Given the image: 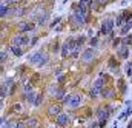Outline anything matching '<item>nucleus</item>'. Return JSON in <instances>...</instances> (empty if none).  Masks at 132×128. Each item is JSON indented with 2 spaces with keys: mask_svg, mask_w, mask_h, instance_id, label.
<instances>
[{
  "mask_svg": "<svg viewBox=\"0 0 132 128\" xmlns=\"http://www.w3.org/2000/svg\"><path fill=\"white\" fill-rule=\"evenodd\" d=\"M115 26V20H111V19H106V20H103V23H101V28H100V31L101 34H111L112 32V28Z\"/></svg>",
  "mask_w": 132,
  "mask_h": 128,
  "instance_id": "1",
  "label": "nucleus"
},
{
  "mask_svg": "<svg viewBox=\"0 0 132 128\" xmlns=\"http://www.w3.org/2000/svg\"><path fill=\"white\" fill-rule=\"evenodd\" d=\"M28 43H31L28 35H14V37H12V45L23 46V45H28Z\"/></svg>",
  "mask_w": 132,
  "mask_h": 128,
  "instance_id": "2",
  "label": "nucleus"
},
{
  "mask_svg": "<svg viewBox=\"0 0 132 128\" xmlns=\"http://www.w3.org/2000/svg\"><path fill=\"white\" fill-rule=\"evenodd\" d=\"M81 100H83V96H81V94H72L68 105H69L71 108H77V106L81 105Z\"/></svg>",
  "mask_w": 132,
  "mask_h": 128,
  "instance_id": "3",
  "label": "nucleus"
},
{
  "mask_svg": "<svg viewBox=\"0 0 132 128\" xmlns=\"http://www.w3.org/2000/svg\"><path fill=\"white\" fill-rule=\"evenodd\" d=\"M95 56V49L91 46V48H88V49H85L83 53H81V60H85V62H89V60H92V57Z\"/></svg>",
  "mask_w": 132,
  "mask_h": 128,
  "instance_id": "4",
  "label": "nucleus"
},
{
  "mask_svg": "<svg viewBox=\"0 0 132 128\" xmlns=\"http://www.w3.org/2000/svg\"><path fill=\"white\" fill-rule=\"evenodd\" d=\"M55 122H57V125H59V127H66V125H68V122H69V117H68V114H65V113H60V114L57 116Z\"/></svg>",
  "mask_w": 132,
  "mask_h": 128,
  "instance_id": "5",
  "label": "nucleus"
},
{
  "mask_svg": "<svg viewBox=\"0 0 132 128\" xmlns=\"http://www.w3.org/2000/svg\"><path fill=\"white\" fill-rule=\"evenodd\" d=\"M42 57H43V53H40V51H37V53H32V54H29V57H28V60H29L31 63H35V65H38V62L42 60Z\"/></svg>",
  "mask_w": 132,
  "mask_h": 128,
  "instance_id": "6",
  "label": "nucleus"
},
{
  "mask_svg": "<svg viewBox=\"0 0 132 128\" xmlns=\"http://www.w3.org/2000/svg\"><path fill=\"white\" fill-rule=\"evenodd\" d=\"M117 54H118V57H121V59H128V57H129V48H128L126 45H123V46L118 48Z\"/></svg>",
  "mask_w": 132,
  "mask_h": 128,
  "instance_id": "7",
  "label": "nucleus"
},
{
  "mask_svg": "<svg viewBox=\"0 0 132 128\" xmlns=\"http://www.w3.org/2000/svg\"><path fill=\"white\" fill-rule=\"evenodd\" d=\"M19 30H20L22 32L31 31V30H34V25H32V23H29V22H22V23L19 25Z\"/></svg>",
  "mask_w": 132,
  "mask_h": 128,
  "instance_id": "8",
  "label": "nucleus"
},
{
  "mask_svg": "<svg viewBox=\"0 0 132 128\" xmlns=\"http://www.w3.org/2000/svg\"><path fill=\"white\" fill-rule=\"evenodd\" d=\"M126 22H128V19H126L125 14H120V16L115 19V25H117V26H123V23H126Z\"/></svg>",
  "mask_w": 132,
  "mask_h": 128,
  "instance_id": "9",
  "label": "nucleus"
},
{
  "mask_svg": "<svg viewBox=\"0 0 132 128\" xmlns=\"http://www.w3.org/2000/svg\"><path fill=\"white\" fill-rule=\"evenodd\" d=\"M11 51H12L14 56H17V57H20V56L23 54V49H22V46H19V45H12V46H11Z\"/></svg>",
  "mask_w": 132,
  "mask_h": 128,
  "instance_id": "10",
  "label": "nucleus"
},
{
  "mask_svg": "<svg viewBox=\"0 0 132 128\" xmlns=\"http://www.w3.org/2000/svg\"><path fill=\"white\" fill-rule=\"evenodd\" d=\"M132 30V20H128V22H126V25H123V26H121V34H123V35H125V34H128V32L131 31Z\"/></svg>",
  "mask_w": 132,
  "mask_h": 128,
  "instance_id": "11",
  "label": "nucleus"
},
{
  "mask_svg": "<svg viewBox=\"0 0 132 128\" xmlns=\"http://www.w3.org/2000/svg\"><path fill=\"white\" fill-rule=\"evenodd\" d=\"M49 114H51V116H54V114L59 116V114H60V106H59V105H51V106H49Z\"/></svg>",
  "mask_w": 132,
  "mask_h": 128,
  "instance_id": "12",
  "label": "nucleus"
},
{
  "mask_svg": "<svg viewBox=\"0 0 132 128\" xmlns=\"http://www.w3.org/2000/svg\"><path fill=\"white\" fill-rule=\"evenodd\" d=\"M69 53H71V46H69V43L66 42V43H63V46H62V56L66 57Z\"/></svg>",
  "mask_w": 132,
  "mask_h": 128,
  "instance_id": "13",
  "label": "nucleus"
},
{
  "mask_svg": "<svg viewBox=\"0 0 132 128\" xmlns=\"http://www.w3.org/2000/svg\"><path fill=\"white\" fill-rule=\"evenodd\" d=\"M48 20H49V14H48V12H45V14H42V16L38 17V23H40V25L46 23Z\"/></svg>",
  "mask_w": 132,
  "mask_h": 128,
  "instance_id": "14",
  "label": "nucleus"
},
{
  "mask_svg": "<svg viewBox=\"0 0 132 128\" xmlns=\"http://www.w3.org/2000/svg\"><path fill=\"white\" fill-rule=\"evenodd\" d=\"M34 97H37V96L34 94L32 91H31V93L28 91V93H26V97H25V99H26V100H28L29 103H34V102H35V99H34Z\"/></svg>",
  "mask_w": 132,
  "mask_h": 128,
  "instance_id": "15",
  "label": "nucleus"
},
{
  "mask_svg": "<svg viewBox=\"0 0 132 128\" xmlns=\"http://www.w3.org/2000/svg\"><path fill=\"white\" fill-rule=\"evenodd\" d=\"M125 71H126V76L132 77V62L126 63V68H125Z\"/></svg>",
  "mask_w": 132,
  "mask_h": 128,
  "instance_id": "16",
  "label": "nucleus"
},
{
  "mask_svg": "<svg viewBox=\"0 0 132 128\" xmlns=\"http://www.w3.org/2000/svg\"><path fill=\"white\" fill-rule=\"evenodd\" d=\"M48 60H49V57H48V54H43V57H42V60L38 62V65L37 66H43V65L48 63Z\"/></svg>",
  "mask_w": 132,
  "mask_h": 128,
  "instance_id": "17",
  "label": "nucleus"
},
{
  "mask_svg": "<svg viewBox=\"0 0 132 128\" xmlns=\"http://www.w3.org/2000/svg\"><path fill=\"white\" fill-rule=\"evenodd\" d=\"M101 94H103L104 97H112L114 96V91H112V90H104V88H103V90H101Z\"/></svg>",
  "mask_w": 132,
  "mask_h": 128,
  "instance_id": "18",
  "label": "nucleus"
},
{
  "mask_svg": "<svg viewBox=\"0 0 132 128\" xmlns=\"http://www.w3.org/2000/svg\"><path fill=\"white\" fill-rule=\"evenodd\" d=\"M8 14H9V8H8V6H5V5H2L0 16H2V17H5V16H8Z\"/></svg>",
  "mask_w": 132,
  "mask_h": 128,
  "instance_id": "19",
  "label": "nucleus"
},
{
  "mask_svg": "<svg viewBox=\"0 0 132 128\" xmlns=\"http://www.w3.org/2000/svg\"><path fill=\"white\" fill-rule=\"evenodd\" d=\"M98 93H101V90H98L97 87H92V90H91L89 94H91V97H97L98 96Z\"/></svg>",
  "mask_w": 132,
  "mask_h": 128,
  "instance_id": "20",
  "label": "nucleus"
},
{
  "mask_svg": "<svg viewBox=\"0 0 132 128\" xmlns=\"http://www.w3.org/2000/svg\"><path fill=\"white\" fill-rule=\"evenodd\" d=\"M131 113H132V103H131V102H126V111H125V117H126V116H129Z\"/></svg>",
  "mask_w": 132,
  "mask_h": 128,
  "instance_id": "21",
  "label": "nucleus"
},
{
  "mask_svg": "<svg viewBox=\"0 0 132 128\" xmlns=\"http://www.w3.org/2000/svg\"><path fill=\"white\" fill-rule=\"evenodd\" d=\"M103 83H104V80H103V79L100 77V79H97V80H95V83H94V87H97L98 90H103Z\"/></svg>",
  "mask_w": 132,
  "mask_h": 128,
  "instance_id": "22",
  "label": "nucleus"
},
{
  "mask_svg": "<svg viewBox=\"0 0 132 128\" xmlns=\"http://www.w3.org/2000/svg\"><path fill=\"white\" fill-rule=\"evenodd\" d=\"M60 20H62V17H55V19H54V20L51 22V25H49V26H51V28H54V26H55V25H57V23H59Z\"/></svg>",
  "mask_w": 132,
  "mask_h": 128,
  "instance_id": "23",
  "label": "nucleus"
},
{
  "mask_svg": "<svg viewBox=\"0 0 132 128\" xmlns=\"http://www.w3.org/2000/svg\"><path fill=\"white\" fill-rule=\"evenodd\" d=\"M89 43H91V46H92V48H95V46H97V43H98V39H97V37H92Z\"/></svg>",
  "mask_w": 132,
  "mask_h": 128,
  "instance_id": "24",
  "label": "nucleus"
},
{
  "mask_svg": "<svg viewBox=\"0 0 132 128\" xmlns=\"http://www.w3.org/2000/svg\"><path fill=\"white\" fill-rule=\"evenodd\" d=\"M42 99H43V96H42V94H38L37 99H35V102H34V105H35V106H38V105L42 103Z\"/></svg>",
  "mask_w": 132,
  "mask_h": 128,
  "instance_id": "25",
  "label": "nucleus"
},
{
  "mask_svg": "<svg viewBox=\"0 0 132 128\" xmlns=\"http://www.w3.org/2000/svg\"><path fill=\"white\" fill-rule=\"evenodd\" d=\"M55 94H57V99H62V97H65L63 90H57V91H55Z\"/></svg>",
  "mask_w": 132,
  "mask_h": 128,
  "instance_id": "26",
  "label": "nucleus"
},
{
  "mask_svg": "<svg viewBox=\"0 0 132 128\" xmlns=\"http://www.w3.org/2000/svg\"><path fill=\"white\" fill-rule=\"evenodd\" d=\"M0 56H2V62H6V59H8V54H6L5 51H2V53H0Z\"/></svg>",
  "mask_w": 132,
  "mask_h": 128,
  "instance_id": "27",
  "label": "nucleus"
},
{
  "mask_svg": "<svg viewBox=\"0 0 132 128\" xmlns=\"http://www.w3.org/2000/svg\"><path fill=\"white\" fill-rule=\"evenodd\" d=\"M28 122H29V124H28L29 127H35V125H37V120H35V119H29Z\"/></svg>",
  "mask_w": 132,
  "mask_h": 128,
  "instance_id": "28",
  "label": "nucleus"
},
{
  "mask_svg": "<svg viewBox=\"0 0 132 128\" xmlns=\"http://www.w3.org/2000/svg\"><path fill=\"white\" fill-rule=\"evenodd\" d=\"M8 125H9V124H8V120H6V119H5V117H3V119H2V128H8Z\"/></svg>",
  "mask_w": 132,
  "mask_h": 128,
  "instance_id": "29",
  "label": "nucleus"
},
{
  "mask_svg": "<svg viewBox=\"0 0 132 128\" xmlns=\"http://www.w3.org/2000/svg\"><path fill=\"white\" fill-rule=\"evenodd\" d=\"M14 128H25V125H23L22 122H15V124H14Z\"/></svg>",
  "mask_w": 132,
  "mask_h": 128,
  "instance_id": "30",
  "label": "nucleus"
},
{
  "mask_svg": "<svg viewBox=\"0 0 132 128\" xmlns=\"http://www.w3.org/2000/svg\"><path fill=\"white\" fill-rule=\"evenodd\" d=\"M20 110H22V105L20 103H15L14 105V111H20Z\"/></svg>",
  "mask_w": 132,
  "mask_h": 128,
  "instance_id": "31",
  "label": "nucleus"
},
{
  "mask_svg": "<svg viewBox=\"0 0 132 128\" xmlns=\"http://www.w3.org/2000/svg\"><path fill=\"white\" fill-rule=\"evenodd\" d=\"M69 100H71V96H65V99H63V102H65L66 105L69 103Z\"/></svg>",
  "mask_w": 132,
  "mask_h": 128,
  "instance_id": "32",
  "label": "nucleus"
},
{
  "mask_svg": "<svg viewBox=\"0 0 132 128\" xmlns=\"http://www.w3.org/2000/svg\"><path fill=\"white\" fill-rule=\"evenodd\" d=\"M91 2H92V0H80V3H83V5H86V3L91 5Z\"/></svg>",
  "mask_w": 132,
  "mask_h": 128,
  "instance_id": "33",
  "label": "nucleus"
},
{
  "mask_svg": "<svg viewBox=\"0 0 132 128\" xmlns=\"http://www.w3.org/2000/svg\"><path fill=\"white\" fill-rule=\"evenodd\" d=\"M118 43H120V39H117V40H115V42H114V46H115V48H117V45H118Z\"/></svg>",
  "mask_w": 132,
  "mask_h": 128,
  "instance_id": "34",
  "label": "nucleus"
},
{
  "mask_svg": "<svg viewBox=\"0 0 132 128\" xmlns=\"http://www.w3.org/2000/svg\"><path fill=\"white\" fill-rule=\"evenodd\" d=\"M128 128H132V122H131V124H129V125H128Z\"/></svg>",
  "mask_w": 132,
  "mask_h": 128,
  "instance_id": "35",
  "label": "nucleus"
},
{
  "mask_svg": "<svg viewBox=\"0 0 132 128\" xmlns=\"http://www.w3.org/2000/svg\"><path fill=\"white\" fill-rule=\"evenodd\" d=\"M63 3H68V0H63Z\"/></svg>",
  "mask_w": 132,
  "mask_h": 128,
  "instance_id": "36",
  "label": "nucleus"
}]
</instances>
